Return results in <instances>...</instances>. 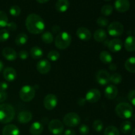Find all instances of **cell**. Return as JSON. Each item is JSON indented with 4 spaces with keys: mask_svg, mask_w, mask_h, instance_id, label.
I'll list each match as a JSON object with an SVG mask.
<instances>
[{
    "mask_svg": "<svg viewBox=\"0 0 135 135\" xmlns=\"http://www.w3.org/2000/svg\"><path fill=\"white\" fill-rule=\"evenodd\" d=\"M10 33L6 29H2L0 30V42H5L9 38Z\"/></svg>",
    "mask_w": 135,
    "mask_h": 135,
    "instance_id": "37",
    "label": "cell"
},
{
    "mask_svg": "<svg viewBox=\"0 0 135 135\" xmlns=\"http://www.w3.org/2000/svg\"><path fill=\"white\" fill-rule=\"evenodd\" d=\"M59 57H60V54L58 51H55V50L50 51L47 54V58L51 61H56L59 59Z\"/></svg>",
    "mask_w": 135,
    "mask_h": 135,
    "instance_id": "35",
    "label": "cell"
},
{
    "mask_svg": "<svg viewBox=\"0 0 135 135\" xmlns=\"http://www.w3.org/2000/svg\"><path fill=\"white\" fill-rule=\"evenodd\" d=\"M101 98V93L100 90L96 88H92L87 92L85 100L90 103H96L100 100Z\"/></svg>",
    "mask_w": 135,
    "mask_h": 135,
    "instance_id": "11",
    "label": "cell"
},
{
    "mask_svg": "<svg viewBox=\"0 0 135 135\" xmlns=\"http://www.w3.org/2000/svg\"><path fill=\"white\" fill-rule=\"evenodd\" d=\"M7 98V94L5 92L0 91V103H2L5 102Z\"/></svg>",
    "mask_w": 135,
    "mask_h": 135,
    "instance_id": "45",
    "label": "cell"
},
{
    "mask_svg": "<svg viewBox=\"0 0 135 135\" xmlns=\"http://www.w3.org/2000/svg\"><path fill=\"white\" fill-rule=\"evenodd\" d=\"M113 7L111 5H105L102 7V14L104 16H109L113 12Z\"/></svg>",
    "mask_w": 135,
    "mask_h": 135,
    "instance_id": "36",
    "label": "cell"
},
{
    "mask_svg": "<svg viewBox=\"0 0 135 135\" xmlns=\"http://www.w3.org/2000/svg\"><path fill=\"white\" fill-rule=\"evenodd\" d=\"M125 67L127 71L132 73H135V57H131L126 60Z\"/></svg>",
    "mask_w": 135,
    "mask_h": 135,
    "instance_id": "26",
    "label": "cell"
},
{
    "mask_svg": "<svg viewBox=\"0 0 135 135\" xmlns=\"http://www.w3.org/2000/svg\"><path fill=\"white\" fill-rule=\"evenodd\" d=\"M105 1H110V0H105Z\"/></svg>",
    "mask_w": 135,
    "mask_h": 135,
    "instance_id": "54",
    "label": "cell"
},
{
    "mask_svg": "<svg viewBox=\"0 0 135 135\" xmlns=\"http://www.w3.org/2000/svg\"><path fill=\"white\" fill-rule=\"evenodd\" d=\"M9 85L7 83L5 82H1L0 83V91H2V92H5V91L7 90Z\"/></svg>",
    "mask_w": 135,
    "mask_h": 135,
    "instance_id": "44",
    "label": "cell"
},
{
    "mask_svg": "<svg viewBox=\"0 0 135 135\" xmlns=\"http://www.w3.org/2000/svg\"><path fill=\"white\" fill-rule=\"evenodd\" d=\"M26 27L28 31L33 34H39L45 29V22L38 15L30 14L26 19Z\"/></svg>",
    "mask_w": 135,
    "mask_h": 135,
    "instance_id": "1",
    "label": "cell"
},
{
    "mask_svg": "<svg viewBox=\"0 0 135 135\" xmlns=\"http://www.w3.org/2000/svg\"><path fill=\"white\" fill-rule=\"evenodd\" d=\"M57 105V98L52 94H49L44 100V105L47 110H52Z\"/></svg>",
    "mask_w": 135,
    "mask_h": 135,
    "instance_id": "10",
    "label": "cell"
},
{
    "mask_svg": "<svg viewBox=\"0 0 135 135\" xmlns=\"http://www.w3.org/2000/svg\"><path fill=\"white\" fill-rule=\"evenodd\" d=\"M3 77L7 81L12 82L17 78V72L13 67H7L3 71Z\"/></svg>",
    "mask_w": 135,
    "mask_h": 135,
    "instance_id": "18",
    "label": "cell"
},
{
    "mask_svg": "<svg viewBox=\"0 0 135 135\" xmlns=\"http://www.w3.org/2000/svg\"><path fill=\"white\" fill-rule=\"evenodd\" d=\"M100 59L104 64H111L113 61L112 55L107 51H102L100 53Z\"/></svg>",
    "mask_w": 135,
    "mask_h": 135,
    "instance_id": "27",
    "label": "cell"
},
{
    "mask_svg": "<svg viewBox=\"0 0 135 135\" xmlns=\"http://www.w3.org/2000/svg\"><path fill=\"white\" fill-rule=\"evenodd\" d=\"M134 34L135 35V28H134Z\"/></svg>",
    "mask_w": 135,
    "mask_h": 135,
    "instance_id": "53",
    "label": "cell"
},
{
    "mask_svg": "<svg viewBox=\"0 0 135 135\" xmlns=\"http://www.w3.org/2000/svg\"><path fill=\"white\" fill-rule=\"evenodd\" d=\"M38 3H45L47 2L49 0H36Z\"/></svg>",
    "mask_w": 135,
    "mask_h": 135,
    "instance_id": "50",
    "label": "cell"
},
{
    "mask_svg": "<svg viewBox=\"0 0 135 135\" xmlns=\"http://www.w3.org/2000/svg\"><path fill=\"white\" fill-rule=\"evenodd\" d=\"M2 55L8 61H15L17 57L15 50L9 47H6L3 50Z\"/></svg>",
    "mask_w": 135,
    "mask_h": 135,
    "instance_id": "17",
    "label": "cell"
},
{
    "mask_svg": "<svg viewBox=\"0 0 135 135\" xmlns=\"http://www.w3.org/2000/svg\"><path fill=\"white\" fill-rule=\"evenodd\" d=\"M7 30L14 32L15 31V30H17V24L14 22H8L7 25Z\"/></svg>",
    "mask_w": 135,
    "mask_h": 135,
    "instance_id": "42",
    "label": "cell"
},
{
    "mask_svg": "<svg viewBox=\"0 0 135 135\" xmlns=\"http://www.w3.org/2000/svg\"><path fill=\"white\" fill-rule=\"evenodd\" d=\"M118 94V89L114 84H109L104 90V95L108 100H113L115 98Z\"/></svg>",
    "mask_w": 135,
    "mask_h": 135,
    "instance_id": "15",
    "label": "cell"
},
{
    "mask_svg": "<svg viewBox=\"0 0 135 135\" xmlns=\"http://www.w3.org/2000/svg\"><path fill=\"white\" fill-rule=\"evenodd\" d=\"M28 40V37L25 33H20L16 36L15 38V44L18 46H24L27 43Z\"/></svg>",
    "mask_w": 135,
    "mask_h": 135,
    "instance_id": "28",
    "label": "cell"
},
{
    "mask_svg": "<svg viewBox=\"0 0 135 135\" xmlns=\"http://www.w3.org/2000/svg\"><path fill=\"white\" fill-rule=\"evenodd\" d=\"M42 40L45 44H51L54 41V36L50 32H45L42 36Z\"/></svg>",
    "mask_w": 135,
    "mask_h": 135,
    "instance_id": "31",
    "label": "cell"
},
{
    "mask_svg": "<svg viewBox=\"0 0 135 135\" xmlns=\"http://www.w3.org/2000/svg\"><path fill=\"white\" fill-rule=\"evenodd\" d=\"M96 22H97L98 25H99V26L103 28L108 26V23H109V21H108V18H106L104 17H100L99 18H98Z\"/></svg>",
    "mask_w": 135,
    "mask_h": 135,
    "instance_id": "39",
    "label": "cell"
},
{
    "mask_svg": "<svg viewBox=\"0 0 135 135\" xmlns=\"http://www.w3.org/2000/svg\"><path fill=\"white\" fill-rule=\"evenodd\" d=\"M36 69L42 75L47 74L51 70V63L46 59H42L37 63Z\"/></svg>",
    "mask_w": 135,
    "mask_h": 135,
    "instance_id": "12",
    "label": "cell"
},
{
    "mask_svg": "<svg viewBox=\"0 0 135 135\" xmlns=\"http://www.w3.org/2000/svg\"><path fill=\"white\" fill-rule=\"evenodd\" d=\"M94 38L97 42H103L106 40V32L104 29H98L94 33Z\"/></svg>",
    "mask_w": 135,
    "mask_h": 135,
    "instance_id": "24",
    "label": "cell"
},
{
    "mask_svg": "<svg viewBox=\"0 0 135 135\" xmlns=\"http://www.w3.org/2000/svg\"><path fill=\"white\" fill-rule=\"evenodd\" d=\"M124 26L121 22L114 21L112 22L108 27V32L111 36L118 37L123 33Z\"/></svg>",
    "mask_w": 135,
    "mask_h": 135,
    "instance_id": "7",
    "label": "cell"
},
{
    "mask_svg": "<svg viewBox=\"0 0 135 135\" xmlns=\"http://www.w3.org/2000/svg\"><path fill=\"white\" fill-rule=\"evenodd\" d=\"M124 46L127 51H135V37L129 36L125 39Z\"/></svg>",
    "mask_w": 135,
    "mask_h": 135,
    "instance_id": "23",
    "label": "cell"
},
{
    "mask_svg": "<svg viewBox=\"0 0 135 135\" xmlns=\"http://www.w3.org/2000/svg\"><path fill=\"white\" fill-rule=\"evenodd\" d=\"M96 81L102 86L107 85L110 82V75L105 70H100L96 73Z\"/></svg>",
    "mask_w": 135,
    "mask_h": 135,
    "instance_id": "9",
    "label": "cell"
},
{
    "mask_svg": "<svg viewBox=\"0 0 135 135\" xmlns=\"http://www.w3.org/2000/svg\"><path fill=\"white\" fill-rule=\"evenodd\" d=\"M44 130V127L41 123L36 121L31 125L29 129V131L32 135H40L42 134Z\"/></svg>",
    "mask_w": 135,
    "mask_h": 135,
    "instance_id": "21",
    "label": "cell"
},
{
    "mask_svg": "<svg viewBox=\"0 0 135 135\" xmlns=\"http://www.w3.org/2000/svg\"><path fill=\"white\" fill-rule=\"evenodd\" d=\"M30 56L34 59H39L43 57L44 53L42 49L38 46H34L30 50Z\"/></svg>",
    "mask_w": 135,
    "mask_h": 135,
    "instance_id": "25",
    "label": "cell"
},
{
    "mask_svg": "<svg viewBox=\"0 0 135 135\" xmlns=\"http://www.w3.org/2000/svg\"><path fill=\"white\" fill-rule=\"evenodd\" d=\"M128 99L129 102L135 106V90H132L129 92Z\"/></svg>",
    "mask_w": 135,
    "mask_h": 135,
    "instance_id": "41",
    "label": "cell"
},
{
    "mask_svg": "<svg viewBox=\"0 0 135 135\" xmlns=\"http://www.w3.org/2000/svg\"><path fill=\"white\" fill-rule=\"evenodd\" d=\"M117 65L115 64V63H111V64L109 65V69H110L111 71H115V70H117Z\"/></svg>",
    "mask_w": 135,
    "mask_h": 135,
    "instance_id": "48",
    "label": "cell"
},
{
    "mask_svg": "<svg viewBox=\"0 0 135 135\" xmlns=\"http://www.w3.org/2000/svg\"><path fill=\"white\" fill-rule=\"evenodd\" d=\"M80 123V117L74 112L67 113L63 117V123L69 127H75Z\"/></svg>",
    "mask_w": 135,
    "mask_h": 135,
    "instance_id": "6",
    "label": "cell"
},
{
    "mask_svg": "<svg viewBox=\"0 0 135 135\" xmlns=\"http://www.w3.org/2000/svg\"><path fill=\"white\" fill-rule=\"evenodd\" d=\"M69 5V0H57L55 3V9L60 13H64L68 10Z\"/></svg>",
    "mask_w": 135,
    "mask_h": 135,
    "instance_id": "22",
    "label": "cell"
},
{
    "mask_svg": "<svg viewBox=\"0 0 135 135\" xmlns=\"http://www.w3.org/2000/svg\"><path fill=\"white\" fill-rule=\"evenodd\" d=\"M2 134L3 135H20V131L16 125L10 124L4 127Z\"/></svg>",
    "mask_w": 135,
    "mask_h": 135,
    "instance_id": "20",
    "label": "cell"
},
{
    "mask_svg": "<svg viewBox=\"0 0 135 135\" xmlns=\"http://www.w3.org/2000/svg\"><path fill=\"white\" fill-rule=\"evenodd\" d=\"M132 135H135V128L133 129V131H132Z\"/></svg>",
    "mask_w": 135,
    "mask_h": 135,
    "instance_id": "52",
    "label": "cell"
},
{
    "mask_svg": "<svg viewBox=\"0 0 135 135\" xmlns=\"http://www.w3.org/2000/svg\"><path fill=\"white\" fill-rule=\"evenodd\" d=\"M18 55L20 59H22V60H25L28 57V53L26 50H21V51L18 52Z\"/></svg>",
    "mask_w": 135,
    "mask_h": 135,
    "instance_id": "43",
    "label": "cell"
},
{
    "mask_svg": "<svg viewBox=\"0 0 135 135\" xmlns=\"http://www.w3.org/2000/svg\"><path fill=\"white\" fill-rule=\"evenodd\" d=\"M132 123L129 121H125L120 125V130L123 134H127L132 131Z\"/></svg>",
    "mask_w": 135,
    "mask_h": 135,
    "instance_id": "29",
    "label": "cell"
},
{
    "mask_svg": "<svg viewBox=\"0 0 135 135\" xmlns=\"http://www.w3.org/2000/svg\"><path fill=\"white\" fill-rule=\"evenodd\" d=\"M3 64L1 61H0V73H1V71L3 70Z\"/></svg>",
    "mask_w": 135,
    "mask_h": 135,
    "instance_id": "51",
    "label": "cell"
},
{
    "mask_svg": "<svg viewBox=\"0 0 135 135\" xmlns=\"http://www.w3.org/2000/svg\"><path fill=\"white\" fill-rule=\"evenodd\" d=\"M114 5L117 11L120 13H125L130 8V2L129 0H116Z\"/></svg>",
    "mask_w": 135,
    "mask_h": 135,
    "instance_id": "14",
    "label": "cell"
},
{
    "mask_svg": "<svg viewBox=\"0 0 135 135\" xmlns=\"http://www.w3.org/2000/svg\"><path fill=\"white\" fill-rule=\"evenodd\" d=\"M8 24V17L4 11H0V28L7 26Z\"/></svg>",
    "mask_w": 135,
    "mask_h": 135,
    "instance_id": "33",
    "label": "cell"
},
{
    "mask_svg": "<svg viewBox=\"0 0 135 135\" xmlns=\"http://www.w3.org/2000/svg\"><path fill=\"white\" fill-rule=\"evenodd\" d=\"M123 47V42L121 40L115 38L108 42V47L109 51L113 53H117L121 51Z\"/></svg>",
    "mask_w": 135,
    "mask_h": 135,
    "instance_id": "13",
    "label": "cell"
},
{
    "mask_svg": "<svg viewBox=\"0 0 135 135\" xmlns=\"http://www.w3.org/2000/svg\"><path fill=\"white\" fill-rule=\"evenodd\" d=\"M51 30L54 33H58L60 31V27L57 25H54L51 28Z\"/></svg>",
    "mask_w": 135,
    "mask_h": 135,
    "instance_id": "47",
    "label": "cell"
},
{
    "mask_svg": "<svg viewBox=\"0 0 135 135\" xmlns=\"http://www.w3.org/2000/svg\"><path fill=\"white\" fill-rule=\"evenodd\" d=\"M48 129L51 134L61 135L64 130V125L59 119H53L48 125Z\"/></svg>",
    "mask_w": 135,
    "mask_h": 135,
    "instance_id": "8",
    "label": "cell"
},
{
    "mask_svg": "<svg viewBox=\"0 0 135 135\" xmlns=\"http://www.w3.org/2000/svg\"><path fill=\"white\" fill-rule=\"evenodd\" d=\"M92 127L94 129L95 131L98 132V133H100L104 129V124H103V122L101 120L96 119L94 121Z\"/></svg>",
    "mask_w": 135,
    "mask_h": 135,
    "instance_id": "34",
    "label": "cell"
},
{
    "mask_svg": "<svg viewBox=\"0 0 135 135\" xmlns=\"http://www.w3.org/2000/svg\"><path fill=\"white\" fill-rule=\"evenodd\" d=\"M76 34L78 38L83 41H88L92 37L90 31L84 27L79 28L76 30Z\"/></svg>",
    "mask_w": 135,
    "mask_h": 135,
    "instance_id": "16",
    "label": "cell"
},
{
    "mask_svg": "<svg viewBox=\"0 0 135 135\" xmlns=\"http://www.w3.org/2000/svg\"><path fill=\"white\" fill-rule=\"evenodd\" d=\"M32 119V114L28 111H21L17 116V119L21 123H28Z\"/></svg>",
    "mask_w": 135,
    "mask_h": 135,
    "instance_id": "19",
    "label": "cell"
},
{
    "mask_svg": "<svg viewBox=\"0 0 135 135\" xmlns=\"http://www.w3.org/2000/svg\"><path fill=\"white\" fill-rule=\"evenodd\" d=\"M122 81V76L119 73H115L110 75V82L113 84H119Z\"/></svg>",
    "mask_w": 135,
    "mask_h": 135,
    "instance_id": "32",
    "label": "cell"
},
{
    "mask_svg": "<svg viewBox=\"0 0 135 135\" xmlns=\"http://www.w3.org/2000/svg\"><path fill=\"white\" fill-rule=\"evenodd\" d=\"M72 41L70 34L67 32H61L57 35L55 38V46L59 50H65L69 47Z\"/></svg>",
    "mask_w": 135,
    "mask_h": 135,
    "instance_id": "3",
    "label": "cell"
},
{
    "mask_svg": "<svg viewBox=\"0 0 135 135\" xmlns=\"http://www.w3.org/2000/svg\"><path fill=\"white\" fill-rule=\"evenodd\" d=\"M85 103H86V100L84 98L79 99V101H78V104H79V105H80V106L84 105V104H85Z\"/></svg>",
    "mask_w": 135,
    "mask_h": 135,
    "instance_id": "49",
    "label": "cell"
},
{
    "mask_svg": "<svg viewBox=\"0 0 135 135\" xmlns=\"http://www.w3.org/2000/svg\"><path fill=\"white\" fill-rule=\"evenodd\" d=\"M21 8L18 5H13L9 9V13L13 17H18L21 14Z\"/></svg>",
    "mask_w": 135,
    "mask_h": 135,
    "instance_id": "38",
    "label": "cell"
},
{
    "mask_svg": "<svg viewBox=\"0 0 135 135\" xmlns=\"http://www.w3.org/2000/svg\"><path fill=\"white\" fill-rule=\"evenodd\" d=\"M35 88L29 85H25L19 91V97L21 100L25 102L32 101L35 96Z\"/></svg>",
    "mask_w": 135,
    "mask_h": 135,
    "instance_id": "5",
    "label": "cell"
},
{
    "mask_svg": "<svg viewBox=\"0 0 135 135\" xmlns=\"http://www.w3.org/2000/svg\"><path fill=\"white\" fill-rule=\"evenodd\" d=\"M116 114L122 119H129L133 116V108L127 102L119 103L115 108Z\"/></svg>",
    "mask_w": 135,
    "mask_h": 135,
    "instance_id": "4",
    "label": "cell"
},
{
    "mask_svg": "<svg viewBox=\"0 0 135 135\" xmlns=\"http://www.w3.org/2000/svg\"><path fill=\"white\" fill-rule=\"evenodd\" d=\"M79 133H80V134L82 135H87L89 133L90 129L88 127V125H85V124H83V125H80V127H79Z\"/></svg>",
    "mask_w": 135,
    "mask_h": 135,
    "instance_id": "40",
    "label": "cell"
},
{
    "mask_svg": "<svg viewBox=\"0 0 135 135\" xmlns=\"http://www.w3.org/2000/svg\"><path fill=\"white\" fill-rule=\"evenodd\" d=\"M63 135H76V133L73 129H67L64 132V134Z\"/></svg>",
    "mask_w": 135,
    "mask_h": 135,
    "instance_id": "46",
    "label": "cell"
},
{
    "mask_svg": "<svg viewBox=\"0 0 135 135\" xmlns=\"http://www.w3.org/2000/svg\"><path fill=\"white\" fill-rule=\"evenodd\" d=\"M104 135H120V132L114 126H108L104 130Z\"/></svg>",
    "mask_w": 135,
    "mask_h": 135,
    "instance_id": "30",
    "label": "cell"
},
{
    "mask_svg": "<svg viewBox=\"0 0 135 135\" xmlns=\"http://www.w3.org/2000/svg\"><path fill=\"white\" fill-rule=\"evenodd\" d=\"M15 115V111L12 105L7 104L0 105V123H9L11 122Z\"/></svg>",
    "mask_w": 135,
    "mask_h": 135,
    "instance_id": "2",
    "label": "cell"
}]
</instances>
